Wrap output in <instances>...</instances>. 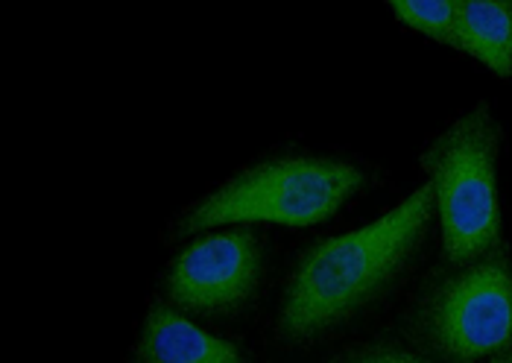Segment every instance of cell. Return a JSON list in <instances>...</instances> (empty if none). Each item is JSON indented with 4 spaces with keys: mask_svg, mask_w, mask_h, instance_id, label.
I'll list each match as a JSON object with an SVG mask.
<instances>
[{
    "mask_svg": "<svg viewBox=\"0 0 512 363\" xmlns=\"http://www.w3.org/2000/svg\"><path fill=\"white\" fill-rule=\"evenodd\" d=\"M457 50L483 62L492 74L512 77L510 0H457Z\"/></svg>",
    "mask_w": 512,
    "mask_h": 363,
    "instance_id": "7",
    "label": "cell"
},
{
    "mask_svg": "<svg viewBox=\"0 0 512 363\" xmlns=\"http://www.w3.org/2000/svg\"><path fill=\"white\" fill-rule=\"evenodd\" d=\"M343 363H434L428 358H419L407 349H398V346H366V349H357Z\"/></svg>",
    "mask_w": 512,
    "mask_h": 363,
    "instance_id": "9",
    "label": "cell"
},
{
    "mask_svg": "<svg viewBox=\"0 0 512 363\" xmlns=\"http://www.w3.org/2000/svg\"><path fill=\"white\" fill-rule=\"evenodd\" d=\"M390 9L407 27L425 33L428 39L457 47V0H390Z\"/></svg>",
    "mask_w": 512,
    "mask_h": 363,
    "instance_id": "8",
    "label": "cell"
},
{
    "mask_svg": "<svg viewBox=\"0 0 512 363\" xmlns=\"http://www.w3.org/2000/svg\"><path fill=\"white\" fill-rule=\"evenodd\" d=\"M135 363H243L235 343L208 334L185 314L156 302L147 314Z\"/></svg>",
    "mask_w": 512,
    "mask_h": 363,
    "instance_id": "6",
    "label": "cell"
},
{
    "mask_svg": "<svg viewBox=\"0 0 512 363\" xmlns=\"http://www.w3.org/2000/svg\"><path fill=\"white\" fill-rule=\"evenodd\" d=\"M445 252L457 267L489 258L501 241L498 126L489 106L451 123L425 156Z\"/></svg>",
    "mask_w": 512,
    "mask_h": 363,
    "instance_id": "2",
    "label": "cell"
},
{
    "mask_svg": "<svg viewBox=\"0 0 512 363\" xmlns=\"http://www.w3.org/2000/svg\"><path fill=\"white\" fill-rule=\"evenodd\" d=\"M431 211L434 188L425 185L381 220L311 246L284 293L281 337L296 343L314 340L375 305L425 241Z\"/></svg>",
    "mask_w": 512,
    "mask_h": 363,
    "instance_id": "1",
    "label": "cell"
},
{
    "mask_svg": "<svg viewBox=\"0 0 512 363\" xmlns=\"http://www.w3.org/2000/svg\"><path fill=\"white\" fill-rule=\"evenodd\" d=\"M363 173L355 164L316 159V156H284L255 164L211 197L197 202L182 229L205 232L223 223L267 220L284 226H314L331 220L340 205L363 188Z\"/></svg>",
    "mask_w": 512,
    "mask_h": 363,
    "instance_id": "3",
    "label": "cell"
},
{
    "mask_svg": "<svg viewBox=\"0 0 512 363\" xmlns=\"http://www.w3.org/2000/svg\"><path fill=\"white\" fill-rule=\"evenodd\" d=\"M492 363H512V352H501V355H495Z\"/></svg>",
    "mask_w": 512,
    "mask_h": 363,
    "instance_id": "10",
    "label": "cell"
},
{
    "mask_svg": "<svg viewBox=\"0 0 512 363\" xmlns=\"http://www.w3.org/2000/svg\"><path fill=\"white\" fill-rule=\"evenodd\" d=\"M416 337L442 358L469 363L512 352V270L480 258L431 287L416 311Z\"/></svg>",
    "mask_w": 512,
    "mask_h": 363,
    "instance_id": "4",
    "label": "cell"
},
{
    "mask_svg": "<svg viewBox=\"0 0 512 363\" xmlns=\"http://www.w3.org/2000/svg\"><path fill=\"white\" fill-rule=\"evenodd\" d=\"M261 243L249 229H232L191 243L170 267V299L199 317L240 311L261 282Z\"/></svg>",
    "mask_w": 512,
    "mask_h": 363,
    "instance_id": "5",
    "label": "cell"
}]
</instances>
